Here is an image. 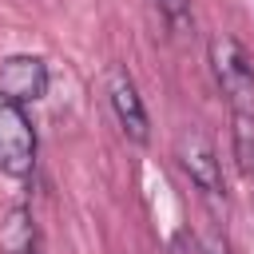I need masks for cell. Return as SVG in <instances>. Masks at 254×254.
Segmentation results:
<instances>
[{"mask_svg":"<svg viewBox=\"0 0 254 254\" xmlns=\"http://www.w3.org/2000/svg\"><path fill=\"white\" fill-rule=\"evenodd\" d=\"M206 60H210V75L222 87L230 111L254 115V60H250V52L234 36H214Z\"/></svg>","mask_w":254,"mask_h":254,"instance_id":"obj_1","label":"cell"},{"mask_svg":"<svg viewBox=\"0 0 254 254\" xmlns=\"http://www.w3.org/2000/svg\"><path fill=\"white\" fill-rule=\"evenodd\" d=\"M36 163V127L16 103H0V175L24 179Z\"/></svg>","mask_w":254,"mask_h":254,"instance_id":"obj_2","label":"cell"},{"mask_svg":"<svg viewBox=\"0 0 254 254\" xmlns=\"http://www.w3.org/2000/svg\"><path fill=\"white\" fill-rule=\"evenodd\" d=\"M175 159L183 167V175L206 194V198H222L226 194V179H222V163L210 147V139L202 131H183L175 139Z\"/></svg>","mask_w":254,"mask_h":254,"instance_id":"obj_3","label":"cell"},{"mask_svg":"<svg viewBox=\"0 0 254 254\" xmlns=\"http://www.w3.org/2000/svg\"><path fill=\"white\" fill-rule=\"evenodd\" d=\"M48 91V64L44 56H32V52H20V56H8L0 64V103H36L44 99Z\"/></svg>","mask_w":254,"mask_h":254,"instance_id":"obj_4","label":"cell"},{"mask_svg":"<svg viewBox=\"0 0 254 254\" xmlns=\"http://www.w3.org/2000/svg\"><path fill=\"white\" fill-rule=\"evenodd\" d=\"M107 99H111V111H115L123 135L131 143H147L151 139V119H147L143 95H139L135 79L127 75V67H111L107 71Z\"/></svg>","mask_w":254,"mask_h":254,"instance_id":"obj_5","label":"cell"},{"mask_svg":"<svg viewBox=\"0 0 254 254\" xmlns=\"http://www.w3.org/2000/svg\"><path fill=\"white\" fill-rule=\"evenodd\" d=\"M36 222H32V210L16 206L8 210V218L0 222V254H36Z\"/></svg>","mask_w":254,"mask_h":254,"instance_id":"obj_6","label":"cell"},{"mask_svg":"<svg viewBox=\"0 0 254 254\" xmlns=\"http://www.w3.org/2000/svg\"><path fill=\"white\" fill-rule=\"evenodd\" d=\"M230 139H234V159H238L242 175L254 179V115L234 111V131H230Z\"/></svg>","mask_w":254,"mask_h":254,"instance_id":"obj_7","label":"cell"},{"mask_svg":"<svg viewBox=\"0 0 254 254\" xmlns=\"http://www.w3.org/2000/svg\"><path fill=\"white\" fill-rule=\"evenodd\" d=\"M159 4V16L167 24L171 36H190L194 32V12H190V0H155Z\"/></svg>","mask_w":254,"mask_h":254,"instance_id":"obj_8","label":"cell"},{"mask_svg":"<svg viewBox=\"0 0 254 254\" xmlns=\"http://www.w3.org/2000/svg\"><path fill=\"white\" fill-rule=\"evenodd\" d=\"M206 254H226V246H206Z\"/></svg>","mask_w":254,"mask_h":254,"instance_id":"obj_9","label":"cell"}]
</instances>
